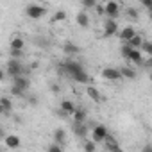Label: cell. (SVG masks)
I'll return each instance as SVG.
<instances>
[{
	"label": "cell",
	"mask_w": 152,
	"mask_h": 152,
	"mask_svg": "<svg viewBox=\"0 0 152 152\" xmlns=\"http://www.w3.org/2000/svg\"><path fill=\"white\" fill-rule=\"evenodd\" d=\"M23 39L22 38H13L11 39V50H22L23 48Z\"/></svg>",
	"instance_id": "cell-20"
},
{
	"label": "cell",
	"mask_w": 152,
	"mask_h": 152,
	"mask_svg": "<svg viewBox=\"0 0 152 152\" xmlns=\"http://www.w3.org/2000/svg\"><path fill=\"white\" fill-rule=\"evenodd\" d=\"M143 7L148 9V13L152 11V0H143Z\"/></svg>",
	"instance_id": "cell-33"
},
{
	"label": "cell",
	"mask_w": 152,
	"mask_h": 152,
	"mask_svg": "<svg viewBox=\"0 0 152 152\" xmlns=\"http://www.w3.org/2000/svg\"><path fill=\"white\" fill-rule=\"evenodd\" d=\"M100 73H102V77L107 79V81H120V79H124L122 73H120V68H111V66H107V68H104Z\"/></svg>",
	"instance_id": "cell-4"
},
{
	"label": "cell",
	"mask_w": 152,
	"mask_h": 152,
	"mask_svg": "<svg viewBox=\"0 0 152 152\" xmlns=\"http://www.w3.org/2000/svg\"><path fill=\"white\" fill-rule=\"evenodd\" d=\"M47 152H63V148H61V145L54 143V145H50V147H48V150H47Z\"/></svg>",
	"instance_id": "cell-30"
},
{
	"label": "cell",
	"mask_w": 152,
	"mask_h": 152,
	"mask_svg": "<svg viewBox=\"0 0 152 152\" xmlns=\"http://www.w3.org/2000/svg\"><path fill=\"white\" fill-rule=\"evenodd\" d=\"M25 13H27L29 18L38 20V18H41L43 15H47V9H45L43 6H38V4H31V6L25 7Z\"/></svg>",
	"instance_id": "cell-3"
},
{
	"label": "cell",
	"mask_w": 152,
	"mask_h": 152,
	"mask_svg": "<svg viewBox=\"0 0 152 152\" xmlns=\"http://www.w3.org/2000/svg\"><path fill=\"white\" fill-rule=\"evenodd\" d=\"M129 61L131 63H134V64H145V57H143V52L140 50V48H132V52H131V56H129Z\"/></svg>",
	"instance_id": "cell-10"
},
{
	"label": "cell",
	"mask_w": 152,
	"mask_h": 152,
	"mask_svg": "<svg viewBox=\"0 0 152 152\" xmlns=\"http://www.w3.org/2000/svg\"><path fill=\"white\" fill-rule=\"evenodd\" d=\"M75 20H77V25H79V27H83V29H86V27L90 25V16H88V13H84V11L77 13Z\"/></svg>",
	"instance_id": "cell-14"
},
{
	"label": "cell",
	"mask_w": 152,
	"mask_h": 152,
	"mask_svg": "<svg viewBox=\"0 0 152 152\" xmlns=\"http://www.w3.org/2000/svg\"><path fill=\"white\" fill-rule=\"evenodd\" d=\"M143 43H145V41H143V38H141V36H136L134 39H131V41H129V45H131L132 48H140V50H141Z\"/></svg>",
	"instance_id": "cell-23"
},
{
	"label": "cell",
	"mask_w": 152,
	"mask_h": 152,
	"mask_svg": "<svg viewBox=\"0 0 152 152\" xmlns=\"http://www.w3.org/2000/svg\"><path fill=\"white\" fill-rule=\"evenodd\" d=\"M4 143H6V147H7V148H18L22 141H20V138H18V136L9 134V136H6V138H4Z\"/></svg>",
	"instance_id": "cell-12"
},
{
	"label": "cell",
	"mask_w": 152,
	"mask_h": 152,
	"mask_svg": "<svg viewBox=\"0 0 152 152\" xmlns=\"http://www.w3.org/2000/svg\"><path fill=\"white\" fill-rule=\"evenodd\" d=\"M63 68L66 70V73L70 75V77L73 79L75 75H79V73H84L86 70H84V66L79 63V61H75V59H68L64 64H63Z\"/></svg>",
	"instance_id": "cell-1"
},
{
	"label": "cell",
	"mask_w": 152,
	"mask_h": 152,
	"mask_svg": "<svg viewBox=\"0 0 152 152\" xmlns=\"http://www.w3.org/2000/svg\"><path fill=\"white\" fill-rule=\"evenodd\" d=\"M138 34H136V31H134V27H131V25H127L125 29H122L120 31V39L124 41V43H129L131 39H134Z\"/></svg>",
	"instance_id": "cell-9"
},
{
	"label": "cell",
	"mask_w": 152,
	"mask_h": 152,
	"mask_svg": "<svg viewBox=\"0 0 152 152\" xmlns=\"http://www.w3.org/2000/svg\"><path fill=\"white\" fill-rule=\"evenodd\" d=\"M73 81H75V83H81V84H88V83H90V77H88V73L84 72V73L75 75V77H73Z\"/></svg>",
	"instance_id": "cell-26"
},
{
	"label": "cell",
	"mask_w": 152,
	"mask_h": 152,
	"mask_svg": "<svg viewBox=\"0 0 152 152\" xmlns=\"http://www.w3.org/2000/svg\"><path fill=\"white\" fill-rule=\"evenodd\" d=\"M0 104H2V113H6V115H7V113L11 111V107H13V104H11V100H9L7 97H4L2 100H0Z\"/></svg>",
	"instance_id": "cell-22"
},
{
	"label": "cell",
	"mask_w": 152,
	"mask_h": 152,
	"mask_svg": "<svg viewBox=\"0 0 152 152\" xmlns=\"http://www.w3.org/2000/svg\"><path fill=\"white\" fill-rule=\"evenodd\" d=\"M141 152H152V143H147V145H143Z\"/></svg>",
	"instance_id": "cell-34"
},
{
	"label": "cell",
	"mask_w": 152,
	"mask_h": 152,
	"mask_svg": "<svg viewBox=\"0 0 152 152\" xmlns=\"http://www.w3.org/2000/svg\"><path fill=\"white\" fill-rule=\"evenodd\" d=\"M63 52H64L66 56H77V54L81 52V48L75 45V43L68 41V43H64V45H63Z\"/></svg>",
	"instance_id": "cell-11"
},
{
	"label": "cell",
	"mask_w": 152,
	"mask_h": 152,
	"mask_svg": "<svg viewBox=\"0 0 152 152\" xmlns=\"http://www.w3.org/2000/svg\"><path fill=\"white\" fill-rule=\"evenodd\" d=\"M59 109H61V111H64L66 115H72V116H73V113H75V111H77V107H75V104H73L72 100H63Z\"/></svg>",
	"instance_id": "cell-15"
},
{
	"label": "cell",
	"mask_w": 152,
	"mask_h": 152,
	"mask_svg": "<svg viewBox=\"0 0 152 152\" xmlns=\"http://www.w3.org/2000/svg\"><path fill=\"white\" fill-rule=\"evenodd\" d=\"M127 16L132 18V20H138V9H134V7H127Z\"/></svg>",
	"instance_id": "cell-29"
},
{
	"label": "cell",
	"mask_w": 152,
	"mask_h": 152,
	"mask_svg": "<svg viewBox=\"0 0 152 152\" xmlns=\"http://www.w3.org/2000/svg\"><path fill=\"white\" fill-rule=\"evenodd\" d=\"M145 64H147V66H150V68H152V57H148V61H147V63H145Z\"/></svg>",
	"instance_id": "cell-35"
},
{
	"label": "cell",
	"mask_w": 152,
	"mask_h": 152,
	"mask_svg": "<svg viewBox=\"0 0 152 152\" xmlns=\"http://www.w3.org/2000/svg\"><path fill=\"white\" fill-rule=\"evenodd\" d=\"M150 81H152V72H150Z\"/></svg>",
	"instance_id": "cell-37"
},
{
	"label": "cell",
	"mask_w": 152,
	"mask_h": 152,
	"mask_svg": "<svg viewBox=\"0 0 152 152\" xmlns=\"http://www.w3.org/2000/svg\"><path fill=\"white\" fill-rule=\"evenodd\" d=\"M54 140H56L57 145H63V143L66 141V132H64V129H56V131H54Z\"/></svg>",
	"instance_id": "cell-17"
},
{
	"label": "cell",
	"mask_w": 152,
	"mask_h": 152,
	"mask_svg": "<svg viewBox=\"0 0 152 152\" xmlns=\"http://www.w3.org/2000/svg\"><path fill=\"white\" fill-rule=\"evenodd\" d=\"M141 52L147 54L148 57H152V41H145L143 47H141Z\"/></svg>",
	"instance_id": "cell-27"
},
{
	"label": "cell",
	"mask_w": 152,
	"mask_h": 152,
	"mask_svg": "<svg viewBox=\"0 0 152 152\" xmlns=\"http://www.w3.org/2000/svg\"><path fill=\"white\" fill-rule=\"evenodd\" d=\"M106 147H107V152H122V150L118 148V141H116L115 138H111V136H107Z\"/></svg>",
	"instance_id": "cell-16"
},
{
	"label": "cell",
	"mask_w": 152,
	"mask_h": 152,
	"mask_svg": "<svg viewBox=\"0 0 152 152\" xmlns=\"http://www.w3.org/2000/svg\"><path fill=\"white\" fill-rule=\"evenodd\" d=\"M86 132H88V127H86L84 124H75V134H77V136L84 138V136H86Z\"/></svg>",
	"instance_id": "cell-21"
},
{
	"label": "cell",
	"mask_w": 152,
	"mask_h": 152,
	"mask_svg": "<svg viewBox=\"0 0 152 152\" xmlns=\"http://www.w3.org/2000/svg\"><path fill=\"white\" fill-rule=\"evenodd\" d=\"M13 86L22 90V91H27L29 86H31V81L27 77H23V75H18V77H13Z\"/></svg>",
	"instance_id": "cell-8"
},
{
	"label": "cell",
	"mask_w": 152,
	"mask_h": 152,
	"mask_svg": "<svg viewBox=\"0 0 152 152\" xmlns=\"http://www.w3.org/2000/svg\"><path fill=\"white\" fill-rule=\"evenodd\" d=\"M73 120H75V124H84L86 122V111L84 109H77L73 113Z\"/></svg>",
	"instance_id": "cell-19"
},
{
	"label": "cell",
	"mask_w": 152,
	"mask_h": 152,
	"mask_svg": "<svg viewBox=\"0 0 152 152\" xmlns=\"http://www.w3.org/2000/svg\"><path fill=\"white\" fill-rule=\"evenodd\" d=\"M120 73H122V77H124V79H134V77H136L134 68H129V66L120 68Z\"/></svg>",
	"instance_id": "cell-18"
},
{
	"label": "cell",
	"mask_w": 152,
	"mask_h": 152,
	"mask_svg": "<svg viewBox=\"0 0 152 152\" xmlns=\"http://www.w3.org/2000/svg\"><path fill=\"white\" fill-rule=\"evenodd\" d=\"M107 127L106 125H95L93 131H91V141L95 143H104L107 140Z\"/></svg>",
	"instance_id": "cell-2"
},
{
	"label": "cell",
	"mask_w": 152,
	"mask_h": 152,
	"mask_svg": "<svg viewBox=\"0 0 152 152\" xmlns=\"http://www.w3.org/2000/svg\"><path fill=\"white\" fill-rule=\"evenodd\" d=\"M7 73L11 75V77H18V75H23V66L20 64V61L11 59V61L7 63Z\"/></svg>",
	"instance_id": "cell-5"
},
{
	"label": "cell",
	"mask_w": 152,
	"mask_h": 152,
	"mask_svg": "<svg viewBox=\"0 0 152 152\" xmlns=\"http://www.w3.org/2000/svg\"><path fill=\"white\" fill-rule=\"evenodd\" d=\"M83 148H84V152H95V148H97V143H95V141H91V140H84V145H83Z\"/></svg>",
	"instance_id": "cell-25"
},
{
	"label": "cell",
	"mask_w": 152,
	"mask_h": 152,
	"mask_svg": "<svg viewBox=\"0 0 152 152\" xmlns=\"http://www.w3.org/2000/svg\"><path fill=\"white\" fill-rule=\"evenodd\" d=\"M83 6L88 9V7H97V4L93 2V0H84V2H83Z\"/></svg>",
	"instance_id": "cell-32"
},
{
	"label": "cell",
	"mask_w": 152,
	"mask_h": 152,
	"mask_svg": "<svg viewBox=\"0 0 152 152\" xmlns=\"http://www.w3.org/2000/svg\"><path fill=\"white\" fill-rule=\"evenodd\" d=\"M104 6H106V16H107L109 20H115V18L120 15V6H118L116 2H106Z\"/></svg>",
	"instance_id": "cell-6"
},
{
	"label": "cell",
	"mask_w": 152,
	"mask_h": 152,
	"mask_svg": "<svg viewBox=\"0 0 152 152\" xmlns=\"http://www.w3.org/2000/svg\"><path fill=\"white\" fill-rule=\"evenodd\" d=\"M118 32V23H116V20H106V23H104V36L106 38H109V36H115Z\"/></svg>",
	"instance_id": "cell-7"
},
{
	"label": "cell",
	"mask_w": 152,
	"mask_h": 152,
	"mask_svg": "<svg viewBox=\"0 0 152 152\" xmlns=\"http://www.w3.org/2000/svg\"><path fill=\"white\" fill-rule=\"evenodd\" d=\"M64 18H66V13H64V11H57V13L52 16V22H54V23H56V22H63Z\"/></svg>",
	"instance_id": "cell-28"
},
{
	"label": "cell",
	"mask_w": 152,
	"mask_h": 152,
	"mask_svg": "<svg viewBox=\"0 0 152 152\" xmlns=\"http://www.w3.org/2000/svg\"><path fill=\"white\" fill-rule=\"evenodd\" d=\"M120 52H122V57H124V59H129V56H131V52H132V47H131L129 43H124L122 48H120Z\"/></svg>",
	"instance_id": "cell-24"
},
{
	"label": "cell",
	"mask_w": 152,
	"mask_h": 152,
	"mask_svg": "<svg viewBox=\"0 0 152 152\" xmlns=\"http://www.w3.org/2000/svg\"><path fill=\"white\" fill-rule=\"evenodd\" d=\"M86 95H88L93 102H100V100H102V95H100V91H99L95 86H86Z\"/></svg>",
	"instance_id": "cell-13"
},
{
	"label": "cell",
	"mask_w": 152,
	"mask_h": 152,
	"mask_svg": "<svg viewBox=\"0 0 152 152\" xmlns=\"http://www.w3.org/2000/svg\"><path fill=\"white\" fill-rule=\"evenodd\" d=\"M11 93H13L15 97H23V95H25V91H22V90H18V88H15V86L11 88Z\"/></svg>",
	"instance_id": "cell-31"
},
{
	"label": "cell",
	"mask_w": 152,
	"mask_h": 152,
	"mask_svg": "<svg viewBox=\"0 0 152 152\" xmlns=\"http://www.w3.org/2000/svg\"><path fill=\"white\" fill-rule=\"evenodd\" d=\"M148 18H150V20H152V11H150V13H148Z\"/></svg>",
	"instance_id": "cell-36"
}]
</instances>
